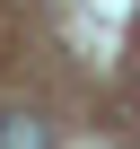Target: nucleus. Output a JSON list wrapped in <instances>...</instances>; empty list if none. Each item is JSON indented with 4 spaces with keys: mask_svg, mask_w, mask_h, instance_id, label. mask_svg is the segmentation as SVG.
I'll list each match as a JSON object with an SVG mask.
<instances>
[{
    "mask_svg": "<svg viewBox=\"0 0 140 149\" xmlns=\"http://www.w3.org/2000/svg\"><path fill=\"white\" fill-rule=\"evenodd\" d=\"M0 149H53V132L35 114H0Z\"/></svg>",
    "mask_w": 140,
    "mask_h": 149,
    "instance_id": "1",
    "label": "nucleus"
}]
</instances>
